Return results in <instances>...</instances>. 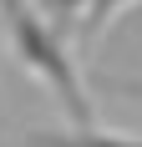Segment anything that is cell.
Listing matches in <instances>:
<instances>
[{"mask_svg":"<svg viewBox=\"0 0 142 147\" xmlns=\"http://www.w3.org/2000/svg\"><path fill=\"white\" fill-rule=\"evenodd\" d=\"M36 10L46 15V26L56 30V36L71 41V30L81 36V20H86V10H91V0H36Z\"/></svg>","mask_w":142,"mask_h":147,"instance_id":"6da1fadb","label":"cell"},{"mask_svg":"<svg viewBox=\"0 0 142 147\" xmlns=\"http://www.w3.org/2000/svg\"><path fill=\"white\" fill-rule=\"evenodd\" d=\"M132 5H137V0H91V10H86V20H81V46H97L101 30H112Z\"/></svg>","mask_w":142,"mask_h":147,"instance_id":"7a4b0ae2","label":"cell"},{"mask_svg":"<svg viewBox=\"0 0 142 147\" xmlns=\"http://www.w3.org/2000/svg\"><path fill=\"white\" fill-rule=\"evenodd\" d=\"M30 147H117V137L97 127H76V132H41L30 137Z\"/></svg>","mask_w":142,"mask_h":147,"instance_id":"3957f363","label":"cell"},{"mask_svg":"<svg viewBox=\"0 0 142 147\" xmlns=\"http://www.w3.org/2000/svg\"><path fill=\"white\" fill-rule=\"evenodd\" d=\"M36 0H0V20H5V30H15V26H26V20H36Z\"/></svg>","mask_w":142,"mask_h":147,"instance_id":"277c9868","label":"cell"},{"mask_svg":"<svg viewBox=\"0 0 142 147\" xmlns=\"http://www.w3.org/2000/svg\"><path fill=\"white\" fill-rule=\"evenodd\" d=\"M117 137V132H112ZM117 147H142V137H117Z\"/></svg>","mask_w":142,"mask_h":147,"instance_id":"5b68a950","label":"cell"}]
</instances>
